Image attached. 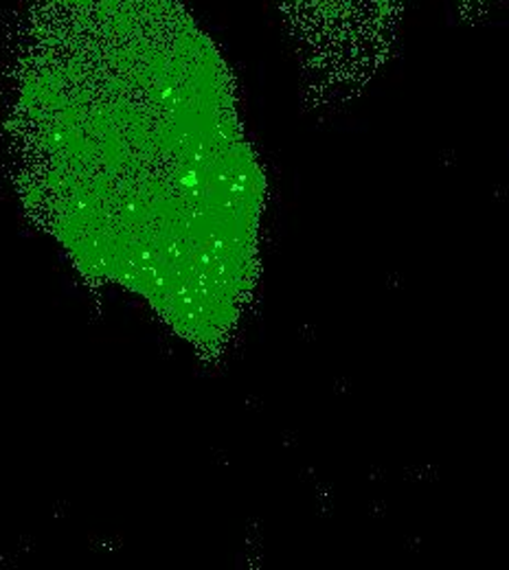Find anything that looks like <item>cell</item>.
Listing matches in <instances>:
<instances>
[{
  "instance_id": "6da1fadb",
  "label": "cell",
  "mask_w": 509,
  "mask_h": 570,
  "mask_svg": "<svg viewBox=\"0 0 509 570\" xmlns=\"http://www.w3.org/2000/svg\"><path fill=\"white\" fill-rule=\"evenodd\" d=\"M463 2V7L468 9V11H479V9H483L490 0H461Z\"/></svg>"
}]
</instances>
